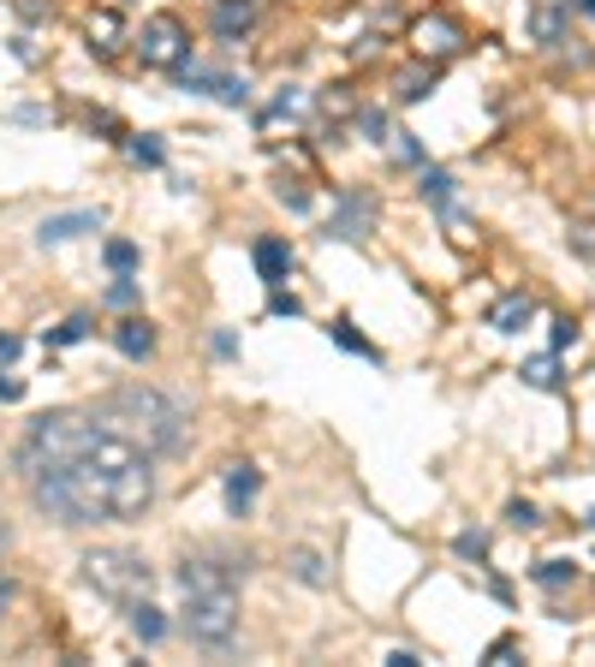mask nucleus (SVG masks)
I'll return each instance as SVG.
<instances>
[{
	"instance_id": "obj_1",
	"label": "nucleus",
	"mask_w": 595,
	"mask_h": 667,
	"mask_svg": "<svg viewBox=\"0 0 595 667\" xmlns=\"http://www.w3.org/2000/svg\"><path fill=\"white\" fill-rule=\"evenodd\" d=\"M18 471L30 501L54 524H132L156 507V471L149 453L125 435L101 430L84 411H48L18 442Z\"/></svg>"
},
{
	"instance_id": "obj_2",
	"label": "nucleus",
	"mask_w": 595,
	"mask_h": 667,
	"mask_svg": "<svg viewBox=\"0 0 595 667\" xmlns=\"http://www.w3.org/2000/svg\"><path fill=\"white\" fill-rule=\"evenodd\" d=\"M90 418L101 423V430L125 435L132 447H144L149 459H156V453H179V447H185V430H191V411H185L173 394L149 387V382L113 387V394L101 399Z\"/></svg>"
},
{
	"instance_id": "obj_3",
	"label": "nucleus",
	"mask_w": 595,
	"mask_h": 667,
	"mask_svg": "<svg viewBox=\"0 0 595 667\" xmlns=\"http://www.w3.org/2000/svg\"><path fill=\"white\" fill-rule=\"evenodd\" d=\"M185 638L202 650H226L233 644V632H238V590H233V578H221V584H197V590H185Z\"/></svg>"
},
{
	"instance_id": "obj_4",
	"label": "nucleus",
	"mask_w": 595,
	"mask_h": 667,
	"mask_svg": "<svg viewBox=\"0 0 595 667\" xmlns=\"http://www.w3.org/2000/svg\"><path fill=\"white\" fill-rule=\"evenodd\" d=\"M78 566H84V584H90L96 596L120 602V608H132V602L149 596V584H156L149 560L132 555V548H90V555H84Z\"/></svg>"
},
{
	"instance_id": "obj_5",
	"label": "nucleus",
	"mask_w": 595,
	"mask_h": 667,
	"mask_svg": "<svg viewBox=\"0 0 595 667\" xmlns=\"http://www.w3.org/2000/svg\"><path fill=\"white\" fill-rule=\"evenodd\" d=\"M137 60L156 72H179L185 60H191V30H185L179 12H156V18H144V30H137Z\"/></svg>"
},
{
	"instance_id": "obj_6",
	"label": "nucleus",
	"mask_w": 595,
	"mask_h": 667,
	"mask_svg": "<svg viewBox=\"0 0 595 667\" xmlns=\"http://www.w3.org/2000/svg\"><path fill=\"white\" fill-rule=\"evenodd\" d=\"M375 215H382V203H375V192H363V185H351V192L334 197V215H327V238H339V245H363L370 238Z\"/></svg>"
},
{
	"instance_id": "obj_7",
	"label": "nucleus",
	"mask_w": 595,
	"mask_h": 667,
	"mask_svg": "<svg viewBox=\"0 0 595 667\" xmlns=\"http://www.w3.org/2000/svg\"><path fill=\"white\" fill-rule=\"evenodd\" d=\"M179 84L197 96H221L226 108H245L250 102V84L245 78H226V72H197V66H179Z\"/></svg>"
},
{
	"instance_id": "obj_8",
	"label": "nucleus",
	"mask_w": 595,
	"mask_h": 667,
	"mask_svg": "<svg viewBox=\"0 0 595 667\" xmlns=\"http://www.w3.org/2000/svg\"><path fill=\"white\" fill-rule=\"evenodd\" d=\"M101 209H66V215H48L42 226H36V238L42 245H66V238H84V233H101Z\"/></svg>"
},
{
	"instance_id": "obj_9",
	"label": "nucleus",
	"mask_w": 595,
	"mask_h": 667,
	"mask_svg": "<svg viewBox=\"0 0 595 667\" xmlns=\"http://www.w3.org/2000/svg\"><path fill=\"white\" fill-rule=\"evenodd\" d=\"M209 24H214V36H221V42H238V36L257 24V0H214Z\"/></svg>"
},
{
	"instance_id": "obj_10",
	"label": "nucleus",
	"mask_w": 595,
	"mask_h": 667,
	"mask_svg": "<svg viewBox=\"0 0 595 667\" xmlns=\"http://www.w3.org/2000/svg\"><path fill=\"white\" fill-rule=\"evenodd\" d=\"M417 48L435 54V60H447V54H459V48H464V30H459V24H447V18H423V24H417Z\"/></svg>"
},
{
	"instance_id": "obj_11",
	"label": "nucleus",
	"mask_w": 595,
	"mask_h": 667,
	"mask_svg": "<svg viewBox=\"0 0 595 667\" xmlns=\"http://www.w3.org/2000/svg\"><path fill=\"white\" fill-rule=\"evenodd\" d=\"M530 317H536V298L530 293H506L495 310H488V329L495 334H518V329H530Z\"/></svg>"
},
{
	"instance_id": "obj_12",
	"label": "nucleus",
	"mask_w": 595,
	"mask_h": 667,
	"mask_svg": "<svg viewBox=\"0 0 595 667\" xmlns=\"http://www.w3.org/2000/svg\"><path fill=\"white\" fill-rule=\"evenodd\" d=\"M250 257H257V274L269 286H281L286 274H293V245H286V238H257V250H250Z\"/></svg>"
},
{
	"instance_id": "obj_13",
	"label": "nucleus",
	"mask_w": 595,
	"mask_h": 667,
	"mask_svg": "<svg viewBox=\"0 0 595 667\" xmlns=\"http://www.w3.org/2000/svg\"><path fill=\"white\" fill-rule=\"evenodd\" d=\"M257 489H262L257 465H233V471H226V512H233V519H245L250 501H257Z\"/></svg>"
},
{
	"instance_id": "obj_14",
	"label": "nucleus",
	"mask_w": 595,
	"mask_h": 667,
	"mask_svg": "<svg viewBox=\"0 0 595 667\" xmlns=\"http://www.w3.org/2000/svg\"><path fill=\"white\" fill-rule=\"evenodd\" d=\"M113 346H120L125 358H149V351H156V329H149L144 317H125L120 329H113Z\"/></svg>"
},
{
	"instance_id": "obj_15",
	"label": "nucleus",
	"mask_w": 595,
	"mask_h": 667,
	"mask_svg": "<svg viewBox=\"0 0 595 667\" xmlns=\"http://www.w3.org/2000/svg\"><path fill=\"white\" fill-rule=\"evenodd\" d=\"M132 632L144 638V644H161V638H168V614H161L149 596H137L132 602Z\"/></svg>"
},
{
	"instance_id": "obj_16",
	"label": "nucleus",
	"mask_w": 595,
	"mask_h": 667,
	"mask_svg": "<svg viewBox=\"0 0 595 667\" xmlns=\"http://www.w3.org/2000/svg\"><path fill=\"white\" fill-rule=\"evenodd\" d=\"M286 566H293V578H298V584H310V590L327 584V566H322L315 548H293V560H286Z\"/></svg>"
},
{
	"instance_id": "obj_17",
	"label": "nucleus",
	"mask_w": 595,
	"mask_h": 667,
	"mask_svg": "<svg viewBox=\"0 0 595 667\" xmlns=\"http://www.w3.org/2000/svg\"><path fill=\"white\" fill-rule=\"evenodd\" d=\"M518 375H524L530 387H560V351H542V358H530Z\"/></svg>"
},
{
	"instance_id": "obj_18",
	"label": "nucleus",
	"mask_w": 595,
	"mask_h": 667,
	"mask_svg": "<svg viewBox=\"0 0 595 667\" xmlns=\"http://www.w3.org/2000/svg\"><path fill=\"white\" fill-rule=\"evenodd\" d=\"M327 339H334V346H346V351H358V358H375V363H382V351H375L370 339L351 329V322H334V329H327Z\"/></svg>"
},
{
	"instance_id": "obj_19",
	"label": "nucleus",
	"mask_w": 595,
	"mask_h": 667,
	"mask_svg": "<svg viewBox=\"0 0 595 667\" xmlns=\"http://www.w3.org/2000/svg\"><path fill=\"white\" fill-rule=\"evenodd\" d=\"M125 156H132L137 168H161L168 149H161V137H125Z\"/></svg>"
},
{
	"instance_id": "obj_20",
	"label": "nucleus",
	"mask_w": 595,
	"mask_h": 667,
	"mask_svg": "<svg viewBox=\"0 0 595 667\" xmlns=\"http://www.w3.org/2000/svg\"><path fill=\"white\" fill-rule=\"evenodd\" d=\"M429 90H435V66H417V72L399 78V102H423Z\"/></svg>"
},
{
	"instance_id": "obj_21",
	"label": "nucleus",
	"mask_w": 595,
	"mask_h": 667,
	"mask_svg": "<svg viewBox=\"0 0 595 667\" xmlns=\"http://www.w3.org/2000/svg\"><path fill=\"white\" fill-rule=\"evenodd\" d=\"M101 257H108L113 274H132L137 269V245H132V238H108V245H101Z\"/></svg>"
},
{
	"instance_id": "obj_22",
	"label": "nucleus",
	"mask_w": 595,
	"mask_h": 667,
	"mask_svg": "<svg viewBox=\"0 0 595 667\" xmlns=\"http://www.w3.org/2000/svg\"><path fill=\"white\" fill-rule=\"evenodd\" d=\"M423 197H429L435 209H447V203H453V173L429 168V173H423Z\"/></svg>"
},
{
	"instance_id": "obj_23",
	"label": "nucleus",
	"mask_w": 595,
	"mask_h": 667,
	"mask_svg": "<svg viewBox=\"0 0 595 667\" xmlns=\"http://www.w3.org/2000/svg\"><path fill=\"white\" fill-rule=\"evenodd\" d=\"M84 334H90V317H66L60 329H48V346H78Z\"/></svg>"
},
{
	"instance_id": "obj_24",
	"label": "nucleus",
	"mask_w": 595,
	"mask_h": 667,
	"mask_svg": "<svg viewBox=\"0 0 595 667\" xmlns=\"http://www.w3.org/2000/svg\"><path fill=\"white\" fill-rule=\"evenodd\" d=\"M572 578H578V566H566V560H542V566H536V584H548V590L572 584Z\"/></svg>"
},
{
	"instance_id": "obj_25",
	"label": "nucleus",
	"mask_w": 595,
	"mask_h": 667,
	"mask_svg": "<svg viewBox=\"0 0 595 667\" xmlns=\"http://www.w3.org/2000/svg\"><path fill=\"white\" fill-rule=\"evenodd\" d=\"M303 108H310V96H303V90H286V96H281V102H274L269 113H262V120H298V113H303Z\"/></svg>"
},
{
	"instance_id": "obj_26",
	"label": "nucleus",
	"mask_w": 595,
	"mask_h": 667,
	"mask_svg": "<svg viewBox=\"0 0 595 667\" xmlns=\"http://www.w3.org/2000/svg\"><path fill=\"white\" fill-rule=\"evenodd\" d=\"M108 305H113V310H132V305H137V281H132V274H120V281L108 286Z\"/></svg>"
},
{
	"instance_id": "obj_27",
	"label": "nucleus",
	"mask_w": 595,
	"mask_h": 667,
	"mask_svg": "<svg viewBox=\"0 0 595 667\" xmlns=\"http://www.w3.org/2000/svg\"><path fill=\"white\" fill-rule=\"evenodd\" d=\"M453 548H459L464 560H483L488 555V536L483 531H459V536H453Z\"/></svg>"
},
{
	"instance_id": "obj_28",
	"label": "nucleus",
	"mask_w": 595,
	"mask_h": 667,
	"mask_svg": "<svg viewBox=\"0 0 595 667\" xmlns=\"http://www.w3.org/2000/svg\"><path fill=\"white\" fill-rule=\"evenodd\" d=\"M506 519H512L518 531H536V507H530V501H512V507H506Z\"/></svg>"
},
{
	"instance_id": "obj_29",
	"label": "nucleus",
	"mask_w": 595,
	"mask_h": 667,
	"mask_svg": "<svg viewBox=\"0 0 595 667\" xmlns=\"http://www.w3.org/2000/svg\"><path fill=\"white\" fill-rule=\"evenodd\" d=\"M281 203H293V209H310V192H303L298 180H281Z\"/></svg>"
},
{
	"instance_id": "obj_30",
	"label": "nucleus",
	"mask_w": 595,
	"mask_h": 667,
	"mask_svg": "<svg viewBox=\"0 0 595 667\" xmlns=\"http://www.w3.org/2000/svg\"><path fill=\"white\" fill-rule=\"evenodd\" d=\"M530 30H536L542 42H554V36H560V18H554V12H536V18H530Z\"/></svg>"
},
{
	"instance_id": "obj_31",
	"label": "nucleus",
	"mask_w": 595,
	"mask_h": 667,
	"mask_svg": "<svg viewBox=\"0 0 595 667\" xmlns=\"http://www.w3.org/2000/svg\"><path fill=\"white\" fill-rule=\"evenodd\" d=\"M363 137H370V144H387V113H363Z\"/></svg>"
},
{
	"instance_id": "obj_32",
	"label": "nucleus",
	"mask_w": 595,
	"mask_h": 667,
	"mask_svg": "<svg viewBox=\"0 0 595 667\" xmlns=\"http://www.w3.org/2000/svg\"><path fill=\"white\" fill-rule=\"evenodd\" d=\"M572 339H578V322H572V317H560V322H554V351H566Z\"/></svg>"
},
{
	"instance_id": "obj_33",
	"label": "nucleus",
	"mask_w": 595,
	"mask_h": 667,
	"mask_svg": "<svg viewBox=\"0 0 595 667\" xmlns=\"http://www.w3.org/2000/svg\"><path fill=\"white\" fill-rule=\"evenodd\" d=\"M269 310H274V317H298V298H293V293H274Z\"/></svg>"
},
{
	"instance_id": "obj_34",
	"label": "nucleus",
	"mask_w": 595,
	"mask_h": 667,
	"mask_svg": "<svg viewBox=\"0 0 595 667\" xmlns=\"http://www.w3.org/2000/svg\"><path fill=\"white\" fill-rule=\"evenodd\" d=\"M512 656H518V644H512V638H500V644L488 650V662H495V667H506V662H512Z\"/></svg>"
},
{
	"instance_id": "obj_35",
	"label": "nucleus",
	"mask_w": 595,
	"mask_h": 667,
	"mask_svg": "<svg viewBox=\"0 0 595 667\" xmlns=\"http://www.w3.org/2000/svg\"><path fill=\"white\" fill-rule=\"evenodd\" d=\"M214 358H238V339L233 334H214Z\"/></svg>"
},
{
	"instance_id": "obj_36",
	"label": "nucleus",
	"mask_w": 595,
	"mask_h": 667,
	"mask_svg": "<svg viewBox=\"0 0 595 667\" xmlns=\"http://www.w3.org/2000/svg\"><path fill=\"white\" fill-rule=\"evenodd\" d=\"M0 399H24V382H18V375H0Z\"/></svg>"
},
{
	"instance_id": "obj_37",
	"label": "nucleus",
	"mask_w": 595,
	"mask_h": 667,
	"mask_svg": "<svg viewBox=\"0 0 595 667\" xmlns=\"http://www.w3.org/2000/svg\"><path fill=\"white\" fill-rule=\"evenodd\" d=\"M18 358V334H0V363H12Z\"/></svg>"
},
{
	"instance_id": "obj_38",
	"label": "nucleus",
	"mask_w": 595,
	"mask_h": 667,
	"mask_svg": "<svg viewBox=\"0 0 595 667\" xmlns=\"http://www.w3.org/2000/svg\"><path fill=\"white\" fill-rule=\"evenodd\" d=\"M578 7H584V12H590V18H595V0H578Z\"/></svg>"
},
{
	"instance_id": "obj_39",
	"label": "nucleus",
	"mask_w": 595,
	"mask_h": 667,
	"mask_svg": "<svg viewBox=\"0 0 595 667\" xmlns=\"http://www.w3.org/2000/svg\"><path fill=\"white\" fill-rule=\"evenodd\" d=\"M590 531H595V512H590Z\"/></svg>"
}]
</instances>
